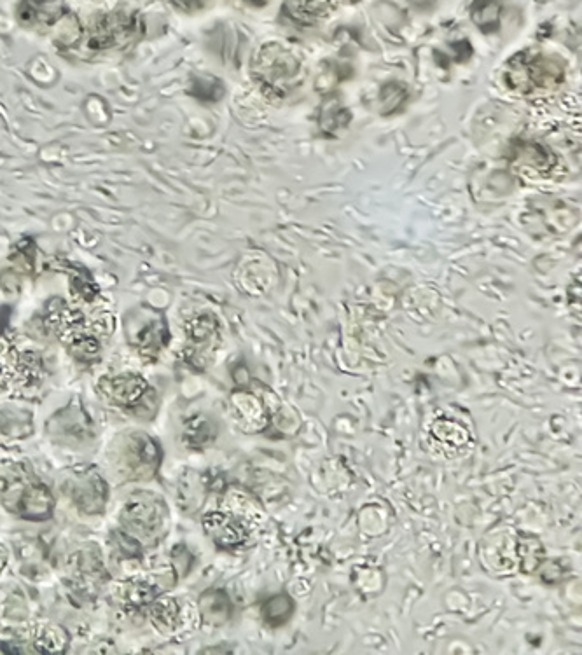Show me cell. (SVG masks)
<instances>
[{
    "label": "cell",
    "mask_w": 582,
    "mask_h": 655,
    "mask_svg": "<svg viewBox=\"0 0 582 655\" xmlns=\"http://www.w3.org/2000/svg\"><path fill=\"white\" fill-rule=\"evenodd\" d=\"M472 20L485 34L495 32L499 28V0H476L472 6Z\"/></svg>",
    "instance_id": "83f0119b"
},
{
    "label": "cell",
    "mask_w": 582,
    "mask_h": 655,
    "mask_svg": "<svg viewBox=\"0 0 582 655\" xmlns=\"http://www.w3.org/2000/svg\"><path fill=\"white\" fill-rule=\"evenodd\" d=\"M121 526L140 545L160 544L170 528V511L163 498L154 493H137L121 511Z\"/></svg>",
    "instance_id": "5b68a950"
},
{
    "label": "cell",
    "mask_w": 582,
    "mask_h": 655,
    "mask_svg": "<svg viewBox=\"0 0 582 655\" xmlns=\"http://www.w3.org/2000/svg\"><path fill=\"white\" fill-rule=\"evenodd\" d=\"M296 610V605L291 596L287 594H275L270 600L264 601L261 614L263 619L270 628H282L284 624L291 621L292 614Z\"/></svg>",
    "instance_id": "cb8c5ba5"
},
{
    "label": "cell",
    "mask_w": 582,
    "mask_h": 655,
    "mask_svg": "<svg viewBox=\"0 0 582 655\" xmlns=\"http://www.w3.org/2000/svg\"><path fill=\"white\" fill-rule=\"evenodd\" d=\"M112 455L114 467L126 481L151 479L160 469V444L146 434L133 432L121 435L118 441L112 444Z\"/></svg>",
    "instance_id": "8992f818"
},
{
    "label": "cell",
    "mask_w": 582,
    "mask_h": 655,
    "mask_svg": "<svg viewBox=\"0 0 582 655\" xmlns=\"http://www.w3.org/2000/svg\"><path fill=\"white\" fill-rule=\"evenodd\" d=\"M198 610H200L201 621L212 628H221L231 617L233 607L231 601L224 589H207L201 594L198 600Z\"/></svg>",
    "instance_id": "ac0fdd59"
},
{
    "label": "cell",
    "mask_w": 582,
    "mask_h": 655,
    "mask_svg": "<svg viewBox=\"0 0 582 655\" xmlns=\"http://www.w3.org/2000/svg\"><path fill=\"white\" fill-rule=\"evenodd\" d=\"M170 4L181 13H196L207 6L208 0H170Z\"/></svg>",
    "instance_id": "f546056e"
},
{
    "label": "cell",
    "mask_w": 582,
    "mask_h": 655,
    "mask_svg": "<svg viewBox=\"0 0 582 655\" xmlns=\"http://www.w3.org/2000/svg\"><path fill=\"white\" fill-rule=\"evenodd\" d=\"M44 322L55 332L63 345L79 362L91 364L102 355V339L79 310L70 308L63 299H51L46 304Z\"/></svg>",
    "instance_id": "277c9868"
},
{
    "label": "cell",
    "mask_w": 582,
    "mask_h": 655,
    "mask_svg": "<svg viewBox=\"0 0 582 655\" xmlns=\"http://www.w3.org/2000/svg\"><path fill=\"white\" fill-rule=\"evenodd\" d=\"M518 556H520L521 572L532 575V573L539 570V566L544 563V547H542L541 540L528 535V533H520L518 535Z\"/></svg>",
    "instance_id": "d4e9b609"
},
{
    "label": "cell",
    "mask_w": 582,
    "mask_h": 655,
    "mask_svg": "<svg viewBox=\"0 0 582 655\" xmlns=\"http://www.w3.org/2000/svg\"><path fill=\"white\" fill-rule=\"evenodd\" d=\"M565 67L555 56L541 51H521L506 63L504 83L509 90L520 95L549 93L562 86Z\"/></svg>",
    "instance_id": "3957f363"
},
{
    "label": "cell",
    "mask_w": 582,
    "mask_h": 655,
    "mask_svg": "<svg viewBox=\"0 0 582 655\" xmlns=\"http://www.w3.org/2000/svg\"><path fill=\"white\" fill-rule=\"evenodd\" d=\"M430 434L443 446L441 449H455L457 453L465 449V446L471 441L469 430L464 425L448 420V418L437 420Z\"/></svg>",
    "instance_id": "44dd1931"
},
{
    "label": "cell",
    "mask_w": 582,
    "mask_h": 655,
    "mask_svg": "<svg viewBox=\"0 0 582 655\" xmlns=\"http://www.w3.org/2000/svg\"><path fill=\"white\" fill-rule=\"evenodd\" d=\"M126 339L147 360H156L168 343L167 318L151 306H139L126 315Z\"/></svg>",
    "instance_id": "52a82bcc"
},
{
    "label": "cell",
    "mask_w": 582,
    "mask_h": 655,
    "mask_svg": "<svg viewBox=\"0 0 582 655\" xmlns=\"http://www.w3.org/2000/svg\"><path fill=\"white\" fill-rule=\"evenodd\" d=\"M247 2L252 6H264L266 4V0H247Z\"/></svg>",
    "instance_id": "1f68e13d"
},
{
    "label": "cell",
    "mask_w": 582,
    "mask_h": 655,
    "mask_svg": "<svg viewBox=\"0 0 582 655\" xmlns=\"http://www.w3.org/2000/svg\"><path fill=\"white\" fill-rule=\"evenodd\" d=\"M186 346L184 360L196 371L207 369L221 345V324L214 313H200L184 325Z\"/></svg>",
    "instance_id": "9c48e42d"
},
{
    "label": "cell",
    "mask_w": 582,
    "mask_h": 655,
    "mask_svg": "<svg viewBox=\"0 0 582 655\" xmlns=\"http://www.w3.org/2000/svg\"><path fill=\"white\" fill-rule=\"evenodd\" d=\"M58 268L65 271V273H69L70 292L77 299H81L84 303H93L97 299L100 290H98V285L93 280V276L90 275L88 269L70 261L60 262Z\"/></svg>",
    "instance_id": "ffe728a7"
},
{
    "label": "cell",
    "mask_w": 582,
    "mask_h": 655,
    "mask_svg": "<svg viewBox=\"0 0 582 655\" xmlns=\"http://www.w3.org/2000/svg\"><path fill=\"white\" fill-rule=\"evenodd\" d=\"M331 9V0H287L285 11L292 20L301 25H315L326 18Z\"/></svg>",
    "instance_id": "7402d4cb"
},
{
    "label": "cell",
    "mask_w": 582,
    "mask_h": 655,
    "mask_svg": "<svg viewBox=\"0 0 582 655\" xmlns=\"http://www.w3.org/2000/svg\"><path fill=\"white\" fill-rule=\"evenodd\" d=\"M144 34V21L137 13L112 11L100 14L81 27L76 41L67 49L69 53H81L84 58L111 53L132 46Z\"/></svg>",
    "instance_id": "7a4b0ae2"
},
{
    "label": "cell",
    "mask_w": 582,
    "mask_h": 655,
    "mask_svg": "<svg viewBox=\"0 0 582 655\" xmlns=\"http://www.w3.org/2000/svg\"><path fill=\"white\" fill-rule=\"evenodd\" d=\"M65 493L69 495L72 504L88 516L102 514L109 497V486L104 477L95 469L74 472L65 483Z\"/></svg>",
    "instance_id": "8fae6325"
},
{
    "label": "cell",
    "mask_w": 582,
    "mask_h": 655,
    "mask_svg": "<svg viewBox=\"0 0 582 655\" xmlns=\"http://www.w3.org/2000/svg\"><path fill=\"white\" fill-rule=\"evenodd\" d=\"M98 388L114 406L126 409L139 416H153L156 413V395L139 374H119L116 378H105Z\"/></svg>",
    "instance_id": "30bf717a"
},
{
    "label": "cell",
    "mask_w": 582,
    "mask_h": 655,
    "mask_svg": "<svg viewBox=\"0 0 582 655\" xmlns=\"http://www.w3.org/2000/svg\"><path fill=\"white\" fill-rule=\"evenodd\" d=\"M16 16L23 27L46 30L67 16V6L65 0H20Z\"/></svg>",
    "instance_id": "9a60e30c"
},
{
    "label": "cell",
    "mask_w": 582,
    "mask_h": 655,
    "mask_svg": "<svg viewBox=\"0 0 582 655\" xmlns=\"http://www.w3.org/2000/svg\"><path fill=\"white\" fill-rule=\"evenodd\" d=\"M34 645L39 654H63L69 645V635L60 626H42L35 633Z\"/></svg>",
    "instance_id": "484cf974"
},
{
    "label": "cell",
    "mask_w": 582,
    "mask_h": 655,
    "mask_svg": "<svg viewBox=\"0 0 582 655\" xmlns=\"http://www.w3.org/2000/svg\"><path fill=\"white\" fill-rule=\"evenodd\" d=\"M298 72V58L275 42L264 44L252 60V76L266 95L275 93L277 97H284L287 86L296 79Z\"/></svg>",
    "instance_id": "ba28073f"
},
{
    "label": "cell",
    "mask_w": 582,
    "mask_h": 655,
    "mask_svg": "<svg viewBox=\"0 0 582 655\" xmlns=\"http://www.w3.org/2000/svg\"><path fill=\"white\" fill-rule=\"evenodd\" d=\"M149 619L161 635H174L184 626L181 603L175 598L158 596L149 607Z\"/></svg>",
    "instance_id": "d6986e66"
},
{
    "label": "cell",
    "mask_w": 582,
    "mask_h": 655,
    "mask_svg": "<svg viewBox=\"0 0 582 655\" xmlns=\"http://www.w3.org/2000/svg\"><path fill=\"white\" fill-rule=\"evenodd\" d=\"M48 432L60 444L77 446L90 441L93 437V425L84 407L70 402L69 406L63 407L60 413H56L49 420Z\"/></svg>",
    "instance_id": "7c38bea8"
},
{
    "label": "cell",
    "mask_w": 582,
    "mask_h": 655,
    "mask_svg": "<svg viewBox=\"0 0 582 655\" xmlns=\"http://www.w3.org/2000/svg\"><path fill=\"white\" fill-rule=\"evenodd\" d=\"M160 586L149 580L130 579L119 582L114 589V600L128 615L144 614L160 596Z\"/></svg>",
    "instance_id": "2e32d148"
},
{
    "label": "cell",
    "mask_w": 582,
    "mask_h": 655,
    "mask_svg": "<svg viewBox=\"0 0 582 655\" xmlns=\"http://www.w3.org/2000/svg\"><path fill=\"white\" fill-rule=\"evenodd\" d=\"M203 528L210 540L224 551H235L249 544V526L231 512H208L203 518Z\"/></svg>",
    "instance_id": "4fadbf2b"
},
{
    "label": "cell",
    "mask_w": 582,
    "mask_h": 655,
    "mask_svg": "<svg viewBox=\"0 0 582 655\" xmlns=\"http://www.w3.org/2000/svg\"><path fill=\"white\" fill-rule=\"evenodd\" d=\"M7 563V552L2 545H0V572L4 570V566H6Z\"/></svg>",
    "instance_id": "4dcf8cb0"
},
{
    "label": "cell",
    "mask_w": 582,
    "mask_h": 655,
    "mask_svg": "<svg viewBox=\"0 0 582 655\" xmlns=\"http://www.w3.org/2000/svg\"><path fill=\"white\" fill-rule=\"evenodd\" d=\"M0 432L9 437L32 434V416L25 411H6L0 414Z\"/></svg>",
    "instance_id": "f1b7e54d"
},
{
    "label": "cell",
    "mask_w": 582,
    "mask_h": 655,
    "mask_svg": "<svg viewBox=\"0 0 582 655\" xmlns=\"http://www.w3.org/2000/svg\"><path fill=\"white\" fill-rule=\"evenodd\" d=\"M69 577L70 586L83 596H90L107 579L104 565L95 551L77 552L74 558H70Z\"/></svg>",
    "instance_id": "5bb4252c"
},
{
    "label": "cell",
    "mask_w": 582,
    "mask_h": 655,
    "mask_svg": "<svg viewBox=\"0 0 582 655\" xmlns=\"http://www.w3.org/2000/svg\"><path fill=\"white\" fill-rule=\"evenodd\" d=\"M189 95L205 102V104H214L217 100H221L226 93V88L222 84L219 77L214 76H196L191 79V86H189Z\"/></svg>",
    "instance_id": "4316f807"
},
{
    "label": "cell",
    "mask_w": 582,
    "mask_h": 655,
    "mask_svg": "<svg viewBox=\"0 0 582 655\" xmlns=\"http://www.w3.org/2000/svg\"><path fill=\"white\" fill-rule=\"evenodd\" d=\"M215 437H217V425L214 421L198 414L186 421V428H184V439L188 442V446L193 449H205L214 444Z\"/></svg>",
    "instance_id": "603a6c76"
},
{
    "label": "cell",
    "mask_w": 582,
    "mask_h": 655,
    "mask_svg": "<svg viewBox=\"0 0 582 655\" xmlns=\"http://www.w3.org/2000/svg\"><path fill=\"white\" fill-rule=\"evenodd\" d=\"M0 500L9 511L28 521L53 516L55 498L23 463L0 465Z\"/></svg>",
    "instance_id": "6da1fadb"
},
{
    "label": "cell",
    "mask_w": 582,
    "mask_h": 655,
    "mask_svg": "<svg viewBox=\"0 0 582 655\" xmlns=\"http://www.w3.org/2000/svg\"><path fill=\"white\" fill-rule=\"evenodd\" d=\"M231 402L235 407L238 421H242V428H245L247 432H261L268 427L270 414L266 411L263 400L259 399L256 393L236 390L231 395Z\"/></svg>",
    "instance_id": "e0dca14e"
}]
</instances>
